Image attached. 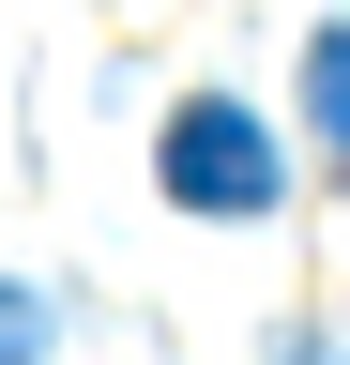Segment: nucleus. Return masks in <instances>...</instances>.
Listing matches in <instances>:
<instances>
[{
	"instance_id": "obj_1",
	"label": "nucleus",
	"mask_w": 350,
	"mask_h": 365,
	"mask_svg": "<svg viewBox=\"0 0 350 365\" xmlns=\"http://www.w3.org/2000/svg\"><path fill=\"white\" fill-rule=\"evenodd\" d=\"M274 182H289V153H274L259 107L198 91V107L168 122V198H183V213H274Z\"/></svg>"
},
{
	"instance_id": "obj_2",
	"label": "nucleus",
	"mask_w": 350,
	"mask_h": 365,
	"mask_svg": "<svg viewBox=\"0 0 350 365\" xmlns=\"http://www.w3.org/2000/svg\"><path fill=\"white\" fill-rule=\"evenodd\" d=\"M304 137H350V31L304 46Z\"/></svg>"
},
{
	"instance_id": "obj_3",
	"label": "nucleus",
	"mask_w": 350,
	"mask_h": 365,
	"mask_svg": "<svg viewBox=\"0 0 350 365\" xmlns=\"http://www.w3.org/2000/svg\"><path fill=\"white\" fill-rule=\"evenodd\" d=\"M31 350H46V304H31V289H0V365H31Z\"/></svg>"
}]
</instances>
